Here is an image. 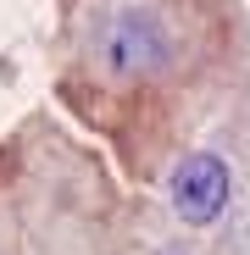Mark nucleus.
<instances>
[{"label": "nucleus", "mask_w": 250, "mask_h": 255, "mask_svg": "<svg viewBox=\"0 0 250 255\" xmlns=\"http://www.w3.org/2000/svg\"><path fill=\"white\" fill-rule=\"evenodd\" d=\"M95 56L111 78H150L173 61V39L150 11H117L95 28Z\"/></svg>", "instance_id": "f257e3e1"}, {"label": "nucleus", "mask_w": 250, "mask_h": 255, "mask_svg": "<svg viewBox=\"0 0 250 255\" xmlns=\"http://www.w3.org/2000/svg\"><path fill=\"white\" fill-rule=\"evenodd\" d=\"M167 194H173L178 222L206 228V222H217L223 211H228L234 172H228V161H223L217 150H189V155L173 166V183H167Z\"/></svg>", "instance_id": "f03ea898"}, {"label": "nucleus", "mask_w": 250, "mask_h": 255, "mask_svg": "<svg viewBox=\"0 0 250 255\" xmlns=\"http://www.w3.org/2000/svg\"><path fill=\"white\" fill-rule=\"evenodd\" d=\"M161 255H184V250H161Z\"/></svg>", "instance_id": "7ed1b4c3"}]
</instances>
